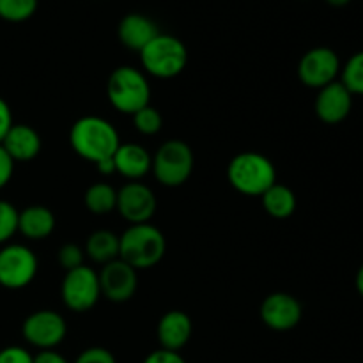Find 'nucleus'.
<instances>
[{
	"label": "nucleus",
	"mask_w": 363,
	"mask_h": 363,
	"mask_svg": "<svg viewBox=\"0 0 363 363\" xmlns=\"http://www.w3.org/2000/svg\"><path fill=\"white\" fill-rule=\"evenodd\" d=\"M69 144L80 158L98 165L103 160L113 158L121 138L112 123L98 116H85L71 126Z\"/></svg>",
	"instance_id": "nucleus-1"
},
{
	"label": "nucleus",
	"mask_w": 363,
	"mask_h": 363,
	"mask_svg": "<svg viewBox=\"0 0 363 363\" xmlns=\"http://www.w3.org/2000/svg\"><path fill=\"white\" fill-rule=\"evenodd\" d=\"M165 252V236L158 227L151 223L130 225L119 236V259L137 272L158 264Z\"/></svg>",
	"instance_id": "nucleus-2"
},
{
	"label": "nucleus",
	"mask_w": 363,
	"mask_h": 363,
	"mask_svg": "<svg viewBox=\"0 0 363 363\" xmlns=\"http://www.w3.org/2000/svg\"><path fill=\"white\" fill-rule=\"evenodd\" d=\"M230 186L248 197H261L277 183V170L272 160L261 152H240L227 167Z\"/></svg>",
	"instance_id": "nucleus-3"
},
{
	"label": "nucleus",
	"mask_w": 363,
	"mask_h": 363,
	"mask_svg": "<svg viewBox=\"0 0 363 363\" xmlns=\"http://www.w3.org/2000/svg\"><path fill=\"white\" fill-rule=\"evenodd\" d=\"M106 96L117 112L133 116L149 105L151 85L142 71L133 66H121L112 71L106 82Z\"/></svg>",
	"instance_id": "nucleus-4"
},
{
	"label": "nucleus",
	"mask_w": 363,
	"mask_h": 363,
	"mask_svg": "<svg viewBox=\"0 0 363 363\" xmlns=\"http://www.w3.org/2000/svg\"><path fill=\"white\" fill-rule=\"evenodd\" d=\"M142 67L156 78H174L188 62V50L179 38L160 32L140 52Z\"/></svg>",
	"instance_id": "nucleus-5"
},
{
	"label": "nucleus",
	"mask_w": 363,
	"mask_h": 363,
	"mask_svg": "<svg viewBox=\"0 0 363 363\" xmlns=\"http://www.w3.org/2000/svg\"><path fill=\"white\" fill-rule=\"evenodd\" d=\"M194 152L184 140L172 138L160 145L152 158V174L163 186L177 188L190 179L194 172Z\"/></svg>",
	"instance_id": "nucleus-6"
},
{
	"label": "nucleus",
	"mask_w": 363,
	"mask_h": 363,
	"mask_svg": "<svg viewBox=\"0 0 363 363\" xmlns=\"http://www.w3.org/2000/svg\"><path fill=\"white\" fill-rule=\"evenodd\" d=\"M60 298L69 311H91L101 298L98 273L89 266H80V268L66 272L60 284Z\"/></svg>",
	"instance_id": "nucleus-7"
},
{
	"label": "nucleus",
	"mask_w": 363,
	"mask_h": 363,
	"mask_svg": "<svg viewBox=\"0 0 363 363\" xmlns=\"http://www.w3.org/2000/svg\"><path fill=\"white\" fill-rule=\"evenodd\" d=\"M38 275V257L25 245H6L0 250V286L23 289Z\"/></svg>",
	"instance_id": "nucleus-8"
},
{
	"label": "nucleus",
	"mask_w": 363,
	"mask_h": 363,
	"mask_svg": "<svg viewBox=\"0 0 363 363\" xmlns=\"http://www.w3.org/2000/svg\"><path fill=\"white\" fill-rule=\"evenodd\" d=\"M23 339L38 350H55L66 339L67 326L60 314L53 311H38L28 315L21 326Z\"/></svg>",
	"instance_id": "nucleus-9"
},
{
	"label": "nucleus",
	"mask_w": 363,
	"mask_h": 363,
	"mask_svg": "<svg viewBox=\"0 0 363 363\" xmlns=\"http://www.w3.org/2000/svg\"><path fill=\"white\" fill-rule=\"evenodd\" d=\"M339 71V55L326 46L308 50L298 64V77H300L301 84L311 89H323L335 82Z\"/></svg>",
	"instance_id": "nucleus-10"
},
{
	"label": "nucleus",
	"mask_w": 363,
	"mask_h": 363,
	"mask_svg": "<svg viewBox=\"0 0 363 363\" xmlns=\"http://www.w3.org/2000/svg\"><path fill=\"white\" fill-rule=\"evenodd\" d=\"M156 206L158 202H156L155 191L147 184L138 183V181H131L117 191L116 209L131 225L149 223V220L155 216Z\"/></svg>",
	"instance_id": "nucleus-11"
},
{
	"label": "nucleus",
	"mask_w": 363,
	"mask_h": 363,
	"mask_svg": "<svg viewBox=\"0 0 363 363\" xmlns=\"http://www.w3.org/2000/svg\"><path fill=\"white\" fill-rule=\"evenodd\" d=\"M98 277L101 296L113 301V303H124V301L131 300L135 293H137V269L131 268L130 264H126L121 259L103 264Z\"/></svg>",
	"instance_id": "nucleus-12"
},
{
	"label": "nucleus",
	"mask_w": 363,
	"mask_h": 363,
	"mask_svg": "<svg viewBox=\"0 0 363 363\" xmlns=\"http://www.w3.org/2000/svg\"><path fill=\"white\" fill-rule=\"evenodd\" d=\"M261 321L275 332H289L301 321V303L287 293H273L264 298L259 308Z\"/></svg>",
	"instance_id": "nucleus-13"
},
{
	"label": "nucleus",
	"mask_w": 363,
	"mask_h": 363,
	"mask_svg": "<svg viewBox=\"0 0 363 363\" xmlns=\"http://www.w3.org/2000/svg\"><path fill=\"white\" fill-rule=\"evenodd\" d=\"M353 106V94L342 82H332L326 87L319 89L315 98V113L326 124H339L350 116Z\"/></svg>",
	"instance_id": "nucleus-14"
},
{
	"label": "nucleus",
	"mask_w": 363,
	"mask_h": 363,
	"mask_svg": "<svg viewBox=\"0 0 363 363\" xmlns=\"http://www.w3.org/2000/svg\"><path fill=\"white\" fill-rule=\"evenodd\" d=\"M191 332H194L191 319L183 311H170L163 314L156 330L162 350L176 351V353L186 346L188 340L191 339Z\"/></svg>",
	"instance_id": "nucleus-15"
},
{
	"label": "nucleus",
	"mask_w": 363,
	"mask_h": 363,
	"mask_svg": "<svg viewBox=\"0 0 363 363\" xmlns=\"http://www.w3.org/2000/svg\"><path fill=\"white\" fill-rule=\"evenodd\" d=\"M158 34V25H156L151 18L138 13L126 14V16L121 20L119 27H117L119 41L123 43L128 50H133V52L138 53H140Z\"/></svg>",
	"instance_id": "nucleus-16"
},
{
	"label": "nucleus",
	"mask_w": 363,
	"mask_h": 363,
	"mask_svg": "<svg viewBox=\"0 0 363 363\" xmlns=\"http://www.w3.org/2000/svg\"><path fill=\"white\" fill-rule=\"evenodd\" d=\"M7 155L16 162H30L41 152V135L28 124H13L2 140Z\"/></svg>",
	"instance_id": "nucleus-17"
},
{
	"label": "nucleus",
	"mask_w": 363,
	"mask_h": 363,
	"mask_svg": "<svg viewBox=\"0 0 363 363\" xmlns=\"http://www.w3.org/2000/svg\"><path fill=\"white\" fill-rule=\"evenodd\" d=\"M113 165H116L117 174L130 181H138L151 172L152 158L145 147L128 142V144H121L116 151Z\"/></svg>",
	"instance_id": "nucleus-18"
},
{
	"label": "nucleus",
	"mask_w": 363,
	"mask_h": 363,
	"mask_svg": "<svg viewBox=\"0 0 363 363\" xmlns=\"http://www.w3.org/2000/svg\"><path fill=\"white\" fill-rule=\"evenodd\" d=\"M55 229V216L45 206H28L18 213V233L32 241L48 238Z\"/></svg>",
	"instance_id": "nucleus-19"
},
{
	"label": "nucleus",
	"mask_w": 363,
	"mask_h": 363,
	"mask_svg": "<svg viewBox=\"0 0 363 363\" xmlns=\"http://www.w3.org/2000/svg\"><path fill=\"white\" fill-rule=\"evenodd\" d=\"M261 201L264 211L273 218L286 220L296 211V195L286 184L275 183L261 195Z\"/></svg>",
	"instance_id": "nucleus-20"
},
{
	"label": "nucleus",
	"mask_w": 363,
	"mask_h": 363,
	"mask_svg": "<svg viewBox=\"0 0 363 363\" xmlns=\"http://www.w3.org/2000/svg\"><path fill=\"white\" fill-rule=\"evenodd\" d=\"M85 254L98 264H106L119 259V236L110 230H96L87 238Z\"/></svg>",
	"instance_id": "nucleus-21"
},
{
	"label": "nucleus",
	"mask_w": 363,
	"mask_h": 363,
	"mask_svg": "<svg viewBox=\"0 0 363 363\" xmlns=\"http://www.w3.org/2000/svg\"><path fill=\"white\" fill-rule=\"evenodd\" d=\"M85 208L96 216L108 215L117 206V191L106 183H94L85 191Z\"/></svg>",
	"instance_id": "nucleus-22"
},
{
	"label": "nucleus",
	"mask_w": 363,
	"mask_h": 363,
	"mask_svg": "<svg viewBox=\"0 0 363 363\" xmlns=\"http://www.w3.org/2000/svg\"><path fill=\"white\" fill-rule=\"evenodd\" d=\"M38 0H0V18L11 23H21L34 16Z\"/></svg>",
	"instance_id": "nucleus-23"
},
{
	"label": "nucleus",
	"mask_w": 363,
	"mask_h": 363,
	"mask_svg": "<svg viewBox=\"0 0 363 363\" xmlns=\"http://www.w3.org/2000/svg\"><path fill=\"white\" fill-rule=\"evenodd\" d=\"M342 82L351 94L363 96V52L354 53L342 69Z\"/></svg>",
	"instance_id": "nucleus-24"
},
{
	"label": "nucleus",
	"mask_w": 363,
	"mask_h": 363,
	"mask_svg": "<svg viewBox=\"0 0 363 363\" xmlns=\"http://www.w3.org/2000/svg\"><path fill=\"white\" fill-rule=\"evenodd\" d=\"M133 126L138 133L142 135H156L163 126V117L155 106L147 105L142 110H138L137 113H133Z\"/></svg>",
	"instance_id": "nucleus-25"
},
{
	"label": "nucleus",
	"mask_w": 363,
	"mask_h": 363,
	"mask_svg": "<svg viewBox=\"0 0 363 363\" xmlns=\"http://www.w3.org/2000/svg\"><path fill=\"white\" fill-rule=\"evenodd\" d=\"M18 213L11 202L0 201V245L7 243L18 233Z\"/></svg>",
	"instance_id": "nucleus-26"
},
{
	"label": "nucleus",
	"mask_w": 363,
	"mask_h": 363,
	"mask_svg": "<svg viewBox=\"0 0 363 363\" xmlns=\"http://www.w3.org/2000/svg\"><path fill=\"white\" fill-rule=\"evenodd\" d=\"M84 254L78 245L74 243H66L60 247L59 250V264L64 272H71V269H77L80 266H84Z\"/></svg>",
	"instance_id": "nucleus-27"
},
{
	"label": "nucleus",
	"mask_w": 363,
	"mask_h": 363,
	"mask_svg": "<svg viewBox=\"0 0 363 363\" xmlns=\"http://www.w3.org/2000/svg\"><path fill=\"white\" fill-rule=\"evenodd\" d=\"M74 363H117L116 357L105 347H89L82 351Z\"/></svg>",
	"instance_id": "nucleus-28"
},
{
	"label": "nucleus",
	"mask_w": 363,
	"mask_h": 363,
	"mask_svg": "<svg viewBox=\"0 0 363 363\" xmlns=\"http://www.w3.org/2000/svg\"><path fill=\"white\" fill-rule=\"evenodd\" d=\"M0 363H34V357L25 347L9 346L0 351Z\"/></svg>",
	"instance_id": "nucleus-29"
},
{
	"label": "nucleus",
	"mask_w": 363,
	"mask_h": 363,
	"mask_svg": "<svg viewBox=\"0 0 363 363\" xmlns=\"http://www.w3.org/2000/svg\"><path fill=\"white\" fill-rule=\"evenodd\" d=\"M142 363H186V362H184V358L181 357L179 353H176V351H167L160 347V350L152 351L151 354H147L145 360Z\"/></svg>",
	"instance_id": "nucleus-30"
},
{
	"label": "nucleus",
	"mask_w": 363,
	"mask_h": 363,
	"mask_svg": "<svg viewBox=\"0 0 363 363\" xmlns=\"http://www.w3.org/2000/svg\"><path fill=\"white\" fill-rule=\"evenodd\" d=\"M14 172V160L6 152V149L0 145V190L7 186Z\"/></svg>",
	"instance_id": "nucleus-31"
},
{
	"label": "nucleus",
	"mask_w": 363,
	"mask_h": 363,
	"mask_svg": "<svg viewBox=\"0 0 363 363\" xmlns=\"http://www.w3.org/2000/svg\"><path fill=\"white\" fill-rule=\"evenodd\" d=\"M13 113H11V106L7 105V101L4 98H0V144H2L4 137L7 135V131L13 126Z\"/></svg>",
	"instance_id": "nucleus-32"
},
{
	"label": "nucleus",
	"mask_w": 363,
	"mask_h": 363,
	"mask_svg": "<svg viewBox=\"0 0 363 363\" xmlns=\"http://www.w3.org/2000/svg\"><path fill=\"white\" fill-rule=\"evenodd\" d=\"M34 363H69L60 353H57L55 350H46L39 351V354L34 357Z\"/></svg>",
	"instance_id": "nucleus-33"
},
{
	"label": "nucleus",
	"mask_w": 363,
	"mask_h": 363,
	"mask_svg": "<svg viewBox=\"0 0 363 363\" xmlns=\"http://www.w3.org/2000/svg\"><path fill=\"white\" fill-rule=\"evenodd\" d=\"M96 167H98L99 174H103V176H110V174H116V165H113V158L103 160V162H99Z\"/></svg>",
	"instance_id": "nucleus-34"
},
{
	"label": "nucleus",
	"mask_w": 363,
	"mask_h": 363,
	"mask_svg": "<svg viewBox=\"0 0 363 363\" xmlns=\"http://www.w3.org/2000/svg\"><path fill=\"white\" fill-rule=\"evenodd\" d=\"M357 289H358V293H360L362 296H363V264H362V268L358 269V275H357Z\"/></svg>",
	"instance_id": "nucleus-35"
},
{
	"label": "nucleus",
	"mask_w": 363,
	"mask_h": 363,
	"mask_svg": "<svg viewBox=\"0 0 363 363\" xmlns=\"http://www.w3.org/2000/svg\"><path fill=\"white\" fill-rule=\"evenodd\" d=\"M325 2L330 4V6H333V7H344V6H347L351 0H325Z\"/></svg>",
	"instance_id": "nucleus-36"
}]
</instances>
